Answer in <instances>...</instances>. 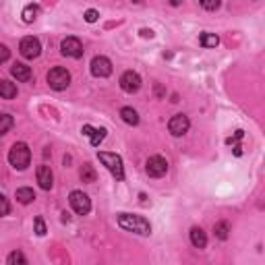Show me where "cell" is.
<instances>
[{
    "label": "cell",
    "mask_w": 265,
    "mask_h": 265,
    "mask_svg": "<svg viewBox=\"0 0 265 265\" xmlns=\"http://www.w3.org/2000/svg\"><path fill=\"white\" fill-rule=\"evenodd\" d=\"M118 226L126 232H135V234H139V236H150L151 234V224L143 216L118 214Z\"/></svg>",
    "instance_id": "obj_1"
},
{
    "label": "cell",
    "mask_w": 265,
    "mask_h": 265,
    "mask_svg": "<svg viewBox=\"0 0 265 265\" xmlns=\"http://www.w3.org/2000/svg\"><path fill=\"white\" fill-rule=\"evenodd\" d=\"M69 201H71V207L75 209V214H79V216H87L91 211V199L83 190H73L69 195Z\"/></svg>",
    "instance_id": "obj_5"
},
{
    "label": "cell",
    "mask_w": 265,
    "mask_h": 265,
    "mask_svg": "<svg viewBox=\"0 0 265 265\" xmlns=\"http://www.w3.org/2000/svg\"><path fill=\"white\" fill-rule=\"evenodd\" d=\"M8 56H10V50H8L4 44H0V65H2V62H6Z\"/></svg>",
    "instance_id": "obj_28"
},
{
    "label": "cell",
    "mask_w": 265,
    "mask_h": 265,
    "mask_svg": "<svg viewBox=\"0 0 265 265\" xmlns=\"http://www.w3.org/2000/svg\"><path fill=\"white\" fill-rule=\"evenodd\" d=\"M201 6H203L205 10H218L220 2H218V0H216V2H201Z\"/></svg>",
    "instance_id": "obj_29"
},
{
    "label": "cell",
    "mask_w": 265,
    "mask_h": 265,
    "mask_svg": "<svg viewBox=\"0 0 265 265\" xmlns=\"http://www.w3.org/2000/svg\"><path fill=\"white\" fill-rule=\"evenodd\" d=\"M6 263H8V265H27V257H25L21 251H13V253L8 255Z\"/></svg>",
    "instance_id": "obj_24"
},
{
    "label": "cell",
    "mask_w": 265,
    "mask_h": 265,
    "mask_svg": "<svg viewBox=\"0 0 265 265\" xmlns=\"http://www.w3.org/2000/svg\"><path fill=\"white\" fill-rule=\"evenodd\" d=\"M0 98L2 100H13L17 98V85L15 83H10V81H0Z\"/></svg>",
    "instance_id": "obj_16"
},
{
    "label": "cell",
    "mask_w": 265,
    "mask_h": 265,
    "mask_svg": "<svg viewBox=\"0 0 265 265\" xmlns=\"http://www.w3.org/2000/svg\"><path fill=\"white\" fill-rule=\"evenodd\" d=\"M190 126V120L187 114H176L170 118V122H168V131H170L174 137H183Z\"/></svg>",
    "instance_id": "obj_10"
},
{
    "label": "cell",
    "mask_w": 265,
    "mask_h": 265,
    "mask_svg": "<svg viewBox=\"0 0 265 265\" xmlns=\"http://www.w3.org/2000/svg\"><path fill=\"white\" fill-rule=\"evenodd\" d=\"M8 162H10V166H13L15 170H25V168L29 166V162H31V151H29L27 143H15L13 147H10Z\"/></svg>",
    "instance_id": "obj_2"
},
{
    "label": "cell",
    "mask_w": 265,
    "mask_h": 265,
    "mask_svg": "<svg viewBox=\"0 0 265 265\" xmlns=\"http://www.w3.org/2000/svg\"><path fill=\"white\" fill-rule=\"evenodd\" d=\"M15 197H17V201H19V203L27 205V203H31V201L36 199V193H34V189H29V187H23V189H17Z\"/></svg>",
    "instance_id": "obj_17"
},
{
    "label": "cell",
    "mask_w": 265,
    "mask_h": 265,
    "mask_svg": "<svg viewBox=\"0 0 265 265\" xmlns=\"http://www.w3.org/2000/svg\"><path fill=\"white\" fill-rule=\"evenodd\" d=\"M199 44L203 46V48H216V46L220 44V38H218L216 34H201Z\"/></svg>",
    "instance_id": "obj_21"
},
{
    "label": "cell",
    "mask_w": 265,
    "mask_h": 265,
    "mask_svg": "<svg viewBox=\"0 0 265 265\" xmlns=\"http://www.w3.org/2000/svg\"><path fill=\"white\" fill-rule=\"evenodd\" d=\"M83 135H87L91 145L98 147L106 139V129H93V126H89V124H83Z\"/></svg>",
    "instance_id": "obj_13"
},
{
    "label": "cell",
    "mask_w": 265,
    "mask_h": 265,
    "mask_svg": "<svg viewBox=\"0 0 265 265\" xmlns=\"http://www.w3.org/2000/svg\"><path fill=\"white\" fill-rule=\"evenodd\" d=\"M10 75H13L17 81L25 83V81L31 79V69L27 65H23V62H15V65L10 67Z\"/></svg>",
    "instance_id": "obj_14"
},
{
    "label": "cell",
    "mask_w": 265,
    "mask_h": 265,
    "mask_svg": "<svg viewBox=\"0 0 265 265\" xmlns=\"http://www.w3.org/2000/svg\"><path fill=\"white\" fill-rule=\"evenodd\" d=\"M190 242H193V247L197 249H205L207 247V234L201 228H190Z\"/></svg>",
    "instance_id": "obj_15"
},
{
    "label": "cell",
    "mask_w": 265,
    "mask_h": 265,
    "mask_svg": "<svg viewBox=\"0 0 265 265\" xmlns=\"http://www.w3.org/2000/svg\"><path fill=\"white\" fill-rule=\"evenodd\" d=\"M69 220H71V216H69L67 211H65V214H62V222H69Z\"/></svg>",
    "instance_id": "obj_31"
},
{
    "label": "cell",
    "mask_w": 265,
    "mask_h": 265,
    "mask_svg": "<svg viewBox=\"0 0 265 265\" xmlns=\"http://www.w3.org/2000/svg\"><path fill=\"white\" fill-rule=\"evenodd\" d=\"M34 224H36V234H38V236H44V234H46V222H44V218L38 216Z\"/></svg>",
    "instance_id": "obj_25"
},
{
    "label": "cell",
    "mask_w": 265,
    "mask_h": 265,
    "mask_svg": "<svg viewBox=\"0 0 265 265\" xmlns=\"http://www.w3.org/2000/svg\"><path fill=\"white\" fill-rule=\"evenodd\" d=\"M145 170H147V174H150L151 178H162L168 172V162L164 160L162 155H151L150 160H147Z\"/></svg>",
    "instance_id": "obj_8"
},
{
    "label": "cell",
    "mask_w": 265,
    "mask_h": 265,
    "mask_svg": "<svg viewBox=\"0 0 265 265\" xmlns=\"http://www.w3.org/2000/svg\"><path fill=\"white\" fill-rule=\"evenodd\" d=\"M98 17H100V13H98L95 8L85 10V21H87V23H95V21H98Z\"/></svg>",
    "instance_id": "obj_27"
},
{
    "label": "cell",
    "mask_w": 265,
    "mask_h": 265,
    "mask_svg": "<svg viewBox=\"0 0 265 265\" xmlns=\"http://www.w3.org/2000/svg\"><path fill=\"white\" fill-rule=\"evenodd\" d=\"M120 118L126 122V124H139V114H137V110L129 108V106H124V108L120 110Z\"/></svg>",
    "instance_id": "obj_18"
},
{
    "label": "cell",
    "mask_w": 265,
    "mask_h": 265,
    "mask_svg": "<svg viewBox=\"0 0 265 265\" xmlns=\"http://www.w3.org/2000/svg\"><path fill=\"white\" fill-rule=\"evenodd\" d=\"M8 211H10V203H8V199H6L4 195H0V218L6 216Z\"/></svg>",
    "instance_id": "obj_26"
},
{
    "label": "cell",
    "mask_w": 265,
    "mask_h": 265,
    "mask_svg": "<svg viewBox=\"0 0 265 265\" xmlns=\"http://www.w3.org/2000/svg\"><path fill=\"white\" fill-rule=\"evenodd\" d=\"M141 36L143 38H153V31L151 29H141Z\"/></svg>",
    "instance_id": "obj_30"
},
{
    "label": "cell",
    "mask_w": 265,
    "mask_h": 265,
    "mask_svg": "<svg viewBox=\"0 0 265 265\" xmlns=\"http://www.w3.org/2000/svg\"><path fill=\"white\" fill-rule=\"evenodd\" d=\"M79 176H81V180L83 183H95L98 180V172L93 170V166L91 164H83V168H81V172H79Z\"/></svg>",
    "instance_id": "obj_19"
},
{
    "label": "cell",
    "mask_w": 265,
    "mask_h": 265,
    "mask_svg": "<svg viewBox=\"0 0 265 265\" xmlns=\"http://www.w3.org/2000/svg\"><path fill=\"white\" fill-rule=\"evenodd\" d=\"M38 183L39 187L44 189V190H50L52 185H54V176H52V170H50V166H38Z\"/></svg>",
    "instance_id": "obj_12"
},
{
    "label": "cell",
    "mask_w": 265,
    "mask_h": 265,
    "mask_svg": "<svg viewBox=\"0 0 265 265\" xmlns=\"http://www.w3.org/2000/svg\"><path fill=\"white\" fill-rule=\"evenodd\" d=\"M100 162L108 168L110 174L116 178V180H122L124 178V166H122V157L116 155V153H110V151H100L98 153Z\"/></svg>",
    "instance_id": "obj_3"
},
{
    "label": "cell",
    "mask_w": 265,
    "mask_h": 265,
    "mask_svg": "<svg viewBox=\"0 0 265 265\" xmlns=\"http://www.w3.org/2000/svg\"><path fill=\"white\" fill-rule=\"evenodd\" d=\"M38 13H39V6H38V4H27V6L23 8V13H21V17H23L25 23H34L36 17H38Z\"/></svg>",
    "instance_id": "obj_20"
},
{
    "label": "cell",
    "mask_w": 265,
    "mask_h": 265,
    "mask_svg": "<svg viewBox=\"0 0 265 265\" xmlns=\"http://www.w3.org/2000/svg\"><path fill=\"white\" fill-rule=\"evenodd\" d=\"M91 75L93 77H110L112 75V62L110 58H106V56H95L91 60Z\"/></svg>",
    "instance_id": "obj_9"
},
{
    "label": "cell",
    "mask_w": 265,
    "mask_h": 265,
    "mask_svg": "<svg viewBox=\"0 0 265 265\" xmlns=\"http://www.w3.org/2000/svg\"><path fill=\"white\" fill-rule=\"evenodd\" d=\"M46 79H48V85L52 89H56V91H62V89H67L71 85V73L67 69H62V67L50 69Z\"/></svg>",
    "instance_id": "obj_4"
},
{
    "label": "cell",
    "mask_w": 265,
    "mask_h": 265,
    "mask_svg": "<svg viewBox=\"0 0 265 265\" xmlns=\"http://www.w3.org/2000/svg\"><path fill=\"white\" fill-rule=\"evenodd\" d=\"M60 52L69 58H81L83 56V44L79 38H65L60 44Z\"/></svg>",
    "instance_id": "obj_7"
},
{
    "label": "cell",
    "mask_w": 265,
    "mask_h": 265,
    "mask_svg": "<svg viewBox=\"0 0 265 265\" xmlns=\"http://www.w3.org/2000/svg\"><path fill=\"white\" fill-rule=\"evenodd\" d=\"M214 232H216V236L220 240H226L228 232H230V224H228V222H218V224L214 226Z\"/></svg>",
    "instance_id": "obj_23"
},
{
    "label": "cell",
    "mask_w": 265,
    "mask_h": 265,
    "mask_svg": "<svg viewBox=\"0 0 265 265\" xmlns=\"http://www.w3.org/2000/svg\"><path fill=\"white\" fill-rule=\"evenodd\" d=\"M15 124V118L10 114H0V135H6Z\"/></svg>",
    "instance_id": "obj_22"
},
{
    "label": "cell",
    "mask_w": 265,
    "mask_h": 265,
    "mask_svg": "<svg viewBox=\"0 0 265 265\" xmlns=\"http://www.w3.org/2000/svg\"><path fill=\"white\" fill-rule=\"evenodd\" d=\"M120 87H122V91H126V93L139 91V87H141V77L137 75L135 71H126V73H122V77H120Z\"/></svg>",
    "instance_id": "obj_11"
},
{
    "label": "cell",
    "mask_w": 265,
    "mask_h": 265,
    "mask_svg": "<svg viewBox=\"0 0 265 265\" xmlns=\"http://www.w3.org/2000/svg\"><path fill=\"white\" fill-rule=\"evenodd\" d=\"M19 52H21V56L27 58V60H34L39 56V52H41V44H39V39L34 38V36H27L21 39V44H19Z\"/></svg>",
    "instance_id": "obj_6"
}]
</instances>
